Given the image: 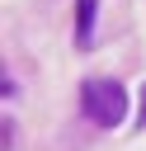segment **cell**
<instances>
[{
  "label": "cell",
  "instance_id": "6da1fadb",
  "mask_svg": "<svg viewBox=\"0 0 146 151\" xmlns=\"http://www.w3.org/2000/svg\"><path fill=\"white\" fill-rule=\"evenodd\" d=\"M80 109H85L99 127H118V123L127 118V90H122L118 80L94 76V80L80 85Z\"/></svg>",
  "mask_w": 146,
  "mask_h": 151
},
{
  "label": "cell",
  "instance_id": "7a4b0ae2",
  "mask_svg": "<svg viewBox=\"0 0 146 151\" xmlns=\"http://www.w3.org/2000/svg\"><path fill=\"white\" fill-rule=\"evenodd\" d=\"M94 14H99V0H75V47L80 52L94 47Z\"/></svg>",
  "mask_w": 146,
  "mask_h": 151
},
{
  "label": "cell",
  "instance_id": "3957f363",
  "mask_svg": "<svg viewBox=\"0 0 146 151\" xmlns=\"http://www.w3.org/2000/svg\"><path fill=\"white\" fill-rule=\"evenodd\" d=\"M137 127H146V90H141V113H137Z\"/></svg>",
  "mask_w": 146,
  "mask_h": 151
}]
</instances>
